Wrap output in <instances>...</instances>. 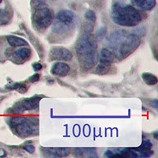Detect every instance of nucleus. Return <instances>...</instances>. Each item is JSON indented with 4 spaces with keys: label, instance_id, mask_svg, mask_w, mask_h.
Masks as SVG:
<instances>
[{
    "label": "nucleus",
    "instance_id": "1",
    "mask_svg": "<svg viewBox=\"0 0 158 158\" xmlns=\"http://www.w3.org/2000/svg\"><path fill=\"white\" fill-rule=\"evenodd\" d=\"M141 13L131 5L116 3L112 8V20L122 26H135L142 21Z\"/></svg>",
    "mask_w": 158,
    "mask_h": 158
},
{
    "label": "nucleus",
    "instance_id": "2",
    "mask_svg": "<svg viewBox=\"0 0 158 158\" xmlns=\"http://www.w3.org/2000/svg\"><path fill=\"white\" fill-rule=\"evenodd\" d=\"M140 45V38L135 34H130L123 39L115 48V53L118 59H124L133 53Z\"/></svg>",
    "mask_w": 158,
    "mask_h": 158
},
{
    "label": "nucleus",
    "instance_id": "3",
    "mask_svg": "<svg viewBox=\"0 0 158 158\" xmlns=\"http://www.w3.org/2000/svg\"><path fill=\"white\" fill-rule=\"evenodd\" d=\"M97 48V40L91 32H84L76 44L75 48L78 56L96 52Z\"/></svg>",
    "mask_w": 158,
    "mask_h": 158
},
{
    "label": "nucleus",
    "instance_id": "4",
    "mask_svg": "<svg viewBox=\"0 0 158 158\" xmlns=\"http://www.w3.org/2000/svg\"><path fill=\"white\" fill-rule=\"evenodd\" d=\"M74 19V15L72 11L68 10H62L57 14L53 30L58 33H63L67 32L73 23Z\"/></svg>",
    "mask_w": 158,
    "mask_h": 158
},
{
    "label": "nucleus",
    "instance_id": "5",
    "mask_svg": "<svg viewBox=\"0 0 158 158\" xmlns=\"http://www.w3.org/2000/svg\"><path fill=\"white\" fill-rule=\"evenodd\" d=\"M53 19V13L47 7L39 8L33 15V22L39 29H44L48 27Z\"/></svg>",
    "mask_w": 158,
    "mask_h": 158
},
{
    "label": "nucleus",
    "instance_id": "6",
    "mask_svg": "<svg viewBox=\"0 0 158 158\" xmlns=\"http://www.w3.org/2000/svg\"><path fill=\"white\" fill-rule=\"evenodd\" d=\"M73 57L71 52L68 49L63 47H55L51 49L50 58L52 60L70 61Z\"/></svg>",
    "mask_w": 158,
    "mask_h": 158
},
{
    "label": "nucleus",
    "instance_id": "7",
    "mask_svg": "<svg viewBox=\"0 0 158 158\" xmlns=\"http://www.w3.org/2000/svg\"><path fill=\"white\" fill-rule=\"evenodd\" d=\"M40 98L38 97H33V98L26 99L23 101L17 103L16 105L14 108L16 112H22L26 110H31L33 108H36L39 104Z\"/></svg>",
    "mask_w": 158,
    "mask_h": 158
},
{
    "label": "nucleus",
    "instance_id": "8",
    "mask_svg": "<svg viewBox=\"0 0 158 158\" xmlns=\"http://www.w3.org/2000/svg\"><path fill=\"white\" fill-rule=\"evenodd\" d=\"M17 132L22 137H28L36 131V126L31 120L25 121L16 127Z\"/></svg>",
    "mask_w": 158,
    "mask_h": 158
},
{
    "label": "nucleus",
    "instance_id": "9",
    "mask_svg": "<svg viewBox=\"0 0 158 158\" xmlns=\"http://www.w3.org/2000/svg\"><path fill=\"white\" fill-rule=\"evenodd\" d=\"M97 51L94 52H90L88 54L78 56L79 62L81 66L85 69H89L93 67L97 62Z\"/></svg>",
    "mask_w": 158,
    "mask_h": 158
},
{
    "label": "nucleus",
    "instance_id": "10",
    "mask_svg": "<svg viewBox=\"0 0 158 158\" xmlns=\"http://www.w3.org/2000/svg\"><path fill=\"white\" fill-rule=\"evenodd\" d=\"M70 70V67L67 63H63V62H59V63H56L52 66L51 71L55 75L59 76V77H65L68 74Z\"/></svg>",
    "mask_w": 158,
    "mask_h": 158
},
{
    "label": "nucleus",
    "instance_id": "11",
    "mask_svg": "<svg viewBox=\"0 0 158 158\" xmlns=\"http://www.w3.org/2000/svg\"><path fill=\"white\" fill-rule=\"evenodd\" d=\"M44 150L45 153L48 154V156H59V157L67 156L70 153L69 148H47L44 149Z\"/></svg>",
    "mask_w": 158,
    "mask_h": 158
},
{
    "label": "nucleus",
    "instance_id": "12",
    "mask_svg": "<svg viewBox=\"0 0 158 158\" xmlns=\"http://www.w3.org/2000/svg\"><path fill=\"white\" fill-rule=\"evenodd\" d=\"M114 59L113 53L108 48H103L100 51V55H99V61L101 63L104 64L111 65Z\"/></svg>",
    "mask_w": 158,
    "mask_h": 158
},
{
    "label": "nucleus",
    "instance_id": "13",
    "mask_svg": "<svg viewBox=\"0 0 158 158\" xmlns=\"http://www.w3.org/2000/svg\"><path fill=\"white\" fill-rule=\"evenodd\" d=\"M31 56V50L28 48H22L15 51L13 54V57L18 61L28 60Z\"/></svg>",
    "mask_w": 158,
    "mask_h": 158
},
{
    "label": "nucleus",
    "instance_id": "14",
    "mask_svg": "<svg viewBox=\"0 0 158 158\" xmlns=\"http://www.w3.org/2000/svg\"><path fill=\"white\" fill-rule=\"evenodd\" d=\"M8 43L12 47H21V46H25L27 45V42L25 40L21 37L15 36H8L6 37Z\"/></svg>",
    "mask_w": 158,
    "mask_h": 158
},
{
    "label": "nucleus",
    "instance_id": "15",
    "mask_svg": "<svg viewBox=\"0 0 158 158\" xmlns=\"http://www.w3.org/2000/svg\"><path fill=\"white\" fill-rule=\"evenodd\" d=\"M75 155L77 156H97L96 150L94 149H76Z\"/></svg>",
    "mask_w": 158,
    "mask_h": 158
},
{
    "label": "nucleus",
    "instance_id": "16",
    "mask_svg": "<svg viewBox=\"0 0 158 158\" xmlns=\"http://www.w3.org/2000/svg\"><path fill=\"white\" fill-rule=\"evenodd\" d=\"M142 77L143 81L149 85H153L157 83V77L151 73H143Z\"/></svg>",
    "mask_w": 158,
    "mask_h": 158
},
{
    "label": "nucleus",
    "instance_id": "17",
    "mask_svg": "<svg viewBox=\"0 0 158 158\" xmlns=\"http://www.w3.org/2000/svg\"><path fill=\"white\" fill-rule=\"evenodd\" d=\"M156 5V0H144V2L140 5L139 7L143 10H150Z\"/></svg>",
    "mask_w": 158,
    "mask_h": 158
},
{
    "label": "nucleus",
    "instance_id": "18",
    "mask_svg": "<svg viewBox=\"0 0 158 158\" xmlns=\"http://www.w3.org/2000/svg\"><path fill=\"white\" fill-rule=\"evenodd\" d=\"M111 65L104 64V63H101L97 66V69H96V73L98 74H107L109 70Z\"/></svg>",
    "mask_w": 158,
    "mask_h": 158
},
{
    "label": "nucleus",
    "instance_id": "19",
    "mask_svg": "<svg viewBox=\"0 0 158 158\" xmlns=\"http://www.w3.org/2000/svg\"><path fill=\"white\" fill-rule=\"evenodd\" d=\"M27 118L26 117H22V116H19V117H12V118H10V125L12 127H16L18 125H19V124L22 123H24L25 121L27 120Z\"/></svg>",
    "mask_w": 158,
    "mask_h": 158
},
{
    "label": "nucleus",
    "instance_id": "20",
    "mask_svg": "<svg viewBox=\"0 0 158 158\" xmlns=\"http://www.w3.org/2000/svg\"><path fill=\"white\" fill-rule=\"evenodd\" d=\"M85 18H86L87 20H89V21H90V22H95L96 19H97V18H96L95 13H94L93 10L86 11L85 15Z\"/></svg>",
    "mask_w": 158,
    "mask_h": 158
},
{
    "label": "nucleus",
    "instance_id": "21",
    "mask_svg": "<svg viewBox=\"0 0 158 158\" xmlns=\"http://www.w3.org/2000/svg\"><path fill=\"white\" fill-rule=\"evenodd\" d=\"M152 146H153V144H152V142H150L149 141H148V140H145L142 142V145H141V146L139 148L149 149H150Z\"/></svg>",
    "mask_w": 158,
    "mask_h": 158
},
{
    "label": "nucleus",
    "instance_id": "22",
    "mask_svg": "<svg viewBox=\"0 0 158 158\" xmlns=\"http://www.w3.org/2000/svg\"><path fill=\"white\" fill-rule=\"evenodd\" d=\"M105 33H106V29H105V28H103V29H101V30L97 32V36H95L96 40H97L102 39V37H104V36L105 35Z\"/></svg>",
    "mask_w": 158,
    "mask_h": 158
},
{
    "label": "nucleus",
    "instance_id": "23",
    "mask_svg": "<svg viewBox=\"0 0 158 158\" xmlns=\"http://www.w3.org/2000/svg\"><path fill=\"white\" fill-rule=\"evenodd\" d=\"M24 149H25V150L27 151L28 153H34V151H35L34 146L32 145V144H26V145H25V146H24Z\"/></svg>",
    "mask_w": 158,
    "mask_h": 158
},
{
    "label": "nucleus",
    "instance_id": "24",
    "mask_svg": "<svg viewBox=\"0 0 158 158\" xmlns=\"http://www.w3.org/2000/svg\"><path fill=\"white\" fill-rule=\"evenodd\" d=\"M94 29L93 25L90 23H85L84 25V31L85 32H91Z\"/></svg>",
    "mask_w": 158,
    "mask_h": 158
},
{
    "label": "nucleus",
    "instance_id": "25",
    "mask_svg": "<svg viewBox=\"0 0 158 158\" xmlns=\"http://www.w3.org/2000/svg\"><path fill=\"white\" fill-rule=\"evenodd\" d=\"M40 78V75L38 74H35L34 75L31 76L29 78V81H30V82H36V81H37L38 80H39Z\"/></svg>",
    "mask_w": 158,
    "mask_h": 158
},
{
    "label": "nucleus",
    "instance_id": "26",
    "mask_svg": "<svg viewBox=\"0 0 158 158\" xmlns=\"http://www.w3.org/2000/svg\"><path fill=\"white\" fill-rule=\"evenodd\" d=\"M32 68L34 70H40L42 69V65L39 63H34L32 64Z\"/></svg>",
    "mask_w": 158,
    "mask_h": 158
},
{
    "label": "nucleus",
    "instance_id": "27",
    "mask_svg": "<svg viewBox=\"0 0 158 158\" xmlns=\"http://www.w3.org/2000/svg\"><path fill=\"white\" fill-rule=\"evenodd\" d=\"M133 2H135L138 6H140L141 4L144 2V0H133Z\"/></svg>",
    "mask_w": 158,
    "mask_h": 158
},
{
    "label": "nucleus",
    "instance_id": "28",
    "mask_svg": "<svg viewBox=\"0 0 158 158\" xmlns=\"http://www.w3.org/2000/svg\"><path fill=\"white\" fill-rule=\"evenodd\" d=\"M2 0H0V3H1V2H2Z\"/></svg>",
    "mask_w": 158,
    "mask_h": 158
}]
</instances>
